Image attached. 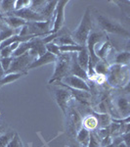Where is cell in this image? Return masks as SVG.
Instances as JSON below:
<instances>
[{
    "label": "cell",
    "mask_w": 130,
    "mask_h": 147,
    "mask_svg": "<svg viewBox=\"0 0 130 147\" xmlns=\"http://www.w3.org/2000/svg\"><path fill=\"white\" fill-rule=\"evenodd\" d=\"M4 132H5V125H0V136H1L2 134H4Z\"/></svg>",
    "instance_id": "cell-36"
},
{
    "label": "cell",
    "mask_w": 130,
    "mask_h": 147,
    "mask_svg": "<svg viewBox=\"0 0 130 147\" xmlns=\"http://www.w3.org/2000/svg\"><path fill=\"white\" fill-rule=\"evenodd\" d=\"M68 147H81V146L78 145V144H76V143H72V144H70V146Z\"/></svg>",
    "instance_id": "cell-38"
},
{
    "label": "cell",
    "mask_w": 130,
    "mask_h": 147,
    "mask_svg": "<svg viewBox=\"0 0 130 147\" xmlns=\"http://www.w3.org/2000/svg\"><path fill=\"white\" fill-rule=\"evenodd\" d=\"M109 68H110V65H109L108 62L106 61H98L96 63V65L94 66V73L96 75H101V76H105L107 75L108 71H109Z\"/></svg>",
    "instance_id": "cell-23"
},
{
    "label": "cell",
    "mask_w": 130,
    "mask_h": 147,
    "mask_svg": "<svg viewBox=\"0 0 130 147\" xmlns=\"http://www.w3.org/2000/svg\"><path fill=\"white\" fill-rule=\"evenodd\" d=\"M52 84H62L65 86H68L70 88L72 89H76V90H82V91H87L90 92V85L88 84V82H85L84 80H81L77 77L74 76L68 75L67 77H65L61 82H54Z\"/></svg>",
    "instance_id": "cell-8"
},
{
    "label": "cell",
    "mask_w": 130,
    "mask_h": 147,
    "mask_svg": "<svg viewBox=\"0 0 130 147\" xmlns=\"http://www.w3.org/2000/svg\"><path fill=\"white\" fill-rule=\"evenodd\" d=\"M115 106L117 112V117H120L122 119L129 117L130 114V105H129V99L126 94H121L119 95L115 100Z\"/></svg>",
    "instance_id": "cell-10"
},
{
    "label": "cell",
    "mask_w": 130,
    "mask_h": 147,
    "mask_svg": "<svg viewBox=\"0 0 130 147\" xmlns=\"http://www.w3.org/2000/svg\"><path fill=\"white\" fill-rule=\"evenodd\" d=\"M115 145L113 144V142H112V143L110 144V145H108V146H105V147H115Z\"/></svg>",
    "instance_id": "cell-39"
},
{
    "label": "cell",
    "mask_w": 130,
    "mask_h": 147,
    "mask_svg": "<svg viewBox=\"0 0 130 147\" xmlns=\"http://www.w3.org/2000/svg\"><path fill=\"white\" fill-rule=\"evenodd\" d=\"M53 96L56 103L58 104V106L61 108L63 113L66 115L70 101L74 99V96H72L70 90L68 87L63 86V85H54Z\"/></svg>",
    "instance_id": "cell-5"
},
{
    "label": "cell",
    "mask_w": 130,
    "mask_h": 147,
    "mask_svg": "<svg viewBox=\"0 0 130 147\" xmlns=\"http://www.w3.org/2000/svg\"><path fill=\"white\" fill-rule=\"evenodd\" d=\"M14 11H15V1L14 0L0 1V14L2 15V17H6Z\"/></svg>",
    "instance_id": "cell-20"
},
{
    "label": "cell",
    "mask_w": 130,
    "mask_h": 147,
    "mask_svg": "<svg viewBox=\"0 0 130 147\" xmlns=\"http://www.w3.org/2000/svg\"><path fill=\"white\" fill-rule=\"evenodd\" d=\"M60 47L61 53H77L81 50L82 46L80 45H64V46H59Z\"/></svg>",
    "instance_id": "cell-26"
},
{
    "label": "cell",
    "mask_w": 130,
    "mask_h": 147,
    "mask_svg": "<svg viewBox=\"0 0 130 147\" xmlns=\"http://www.w3.org/2000/svg\"><path fill=\"white\" fill-rule=\"evenodd\" d=\"M113 142V137L112 136H108L106 137H104L100 140V147H105V146H108L110 145L111 143Z\"/></svg>",
    "instance_id": "cell-34"
},
{
    "label": "cell",
    "mask_w": 130,
    "mask_h": 147,
    "mask_svg": "<svg viewBox=\"0 0 130 147\" xmlns=\"http://www.w3.org/2000/svg\"><path fill=\"white\" fill-rule=\"evenodd\" d=\"M4 75H5V73H4V71L2 70V67H1V65H0V80L3 78Z\"/></svg>",
    "instance_id": "cell-37"
},
{
    "label": "cell",
    "mask_w": 130,
    "mask_h": 147,
    "mask_svg": "<svg viewBox=\"0 0 130 147\" xmlns=\"http://www.w3.org/2000/svg\"><path fill=\"white\" fill-rule=\"evenodd\" d=\"M72 55V53H61L59 56H57L55 61V69H54V73L49 80V84L61 82L64 78L70 75Z\"/></svg>",
    "instance_id": "cell-4"
},
{
    "label": "cell",
    "mask_w": 130,
    "mask_h": 147,
    "mask_svg": "<svg viewBox=\"0 0 130 147\" xmlns=\"http://www.w3.org/2000/svg\"><path fill=\"white\" fill-rule=\"evenodd\" d=\"M113 65L119 66H128L130 61V53L129 51H120L115 52L113 56Z\"/></svg>",
    "instance_id": "cell-15"
},
{
    "label": "cell",
    "mask_w": 130,
    "mask_h": 147,
    "mask_svg": "<svg viewBox=\"0 0 130 147\" xmlns=\"http://www.w3.org/2000/svg\"><path fill=\"white\" fill-rule=\"evenodd\" d=\"M94 116L97 118L98 121V127L99 129H104V127H108L109 125L112 124V118L109 114H99L95 113Z\"/></svg>",
    "instance_id": "cell-22"
},
{
    "label": "cell",
    "mask_w": 130,
    "mask_h": 147,
    "mask_svg": "<svg viewBox=\"0 0 130 147\" xmlns=\"http://www.w3.org/2000/svg\"><path fill=\"white\" fill-rule=\"evenodd\" d=\"M115 147H128V144H126L125 142H120L119 144H117V145H115Z\"/></svg>",
    "instance_id": "cell-35"
},
{
    "label": "cell",
    "mask_w": 130,
    "mask_h": 147,
    "mask_svg": "<svg viewBox=\"0 0 130 147\" xmlns=\"http://www.w3.org/2000/svg\"><path fill=\"white\" fill-rule=\"evenodd\" d=\"M2 20L4 21V23H5L8 27L17 30V32L23 26H25V24H27L25 21H23V19H21L19 17H16V16H6V17L2 18Z\"/></svg>",
    "instance_id": "cell-13"
},
{
    "label": "cell",
    "mask_w": 130,
    "mask_h": 147,
    "mask_svg": "<svg viewBox=\"0 0 130 147\" xmlns=\"http://www.w3.org/2000/svg\"><path fill=\"white\" fill-rule=\"evenodd\" d=\"M94 16L96 18L99 28L105 34L109 32V34H119L125 37H129V32L117 21L113 20V19L108 17V16L103 15V14H101L100 12L96 10H94Z\"/></svg>",
    "instance_id": "cell-2"
},
{
    "label": "cell",
    "mask_w": 130,
    "mask_h": 147,
    "mask_svg": "<svg viewBox=\"0 0 130 147\" xmlns=\"http://www.w3.org/2000/svg\"><path fill=\"white\" fill-rule=\"evenodd\" d=\"M68 0H61L57 2L56 9L54 12V16L52 19V34L57 32L63 28L64 23H65V8L68 4Z\"/></svg>",
    "instance_id": "cell-7"
},
{
    "label": "cell",
    "mask_w": 130,
    "mask_h": 147,
    "mask_svg": "<svg viewBox=\"0 0 130 147\" xmlns=\"http://www.w3.org/2000/svg\"><path fill=\"white\" fill-rule=\"evenodd\" d=\"M93 28V18H92V12L90 8L85 10L83 16L81 18L79 25L75 28L74 32H72V37L74 41L77 45L84 46L86 45V41L89 34Z\"/></svg>",
    "instance_id": "cell-1"
},
{
    "label": "cell",
    "mask_w": 130,
    "mask_h": 147,
    "mask_svg": "<svg viewBox=\"0 0 130 147\" xmlns=\"http://www.w3.org/2000/svg\"><path fill=\"white\" fill-rule=\"evenodd\" d=\"M52 42H54V43L56 44V45L58 46H64V45H75V42L74 41V39H72V34H70V32L68 30V28L66 30V32H64L60 35V36H58L56 39H54Z\"/></svg>",
    "instance_id": "cell-16"
},
{
    "label": "cell",
    "mask_w": 130,
    "mask_h": 147,
    "mask_svg": "<svg viewBox=\"0 0 130 147\" xmlns=\"http://www.w3.org/2000/svg\"><path fill=\"white\" fill-rule=\"evenodd\" d=\"M23 76H27L25 74H22V73H9V74H5L3 76L1 80H0V87L3 86V85L12 84V82H16L19 79H21Z\"/></svg>",
    "instance_id": "cell-21"
},
{
    "label": "cell",
    "mask_w": 130,
    "mask_h": 147,
    "mask_svg": "<svg viewBox=\"0 0 130 147\" xmlns=\"http://www.w3.org/2000/svg\"><path fill=\"white\" fill-rule=\"evenodd\" d=\"M106 80L113 87H122L129 84L128 66L111 65L106 75Z\"/></svg>",
    "instance_id": "cell-3"
},
{
    "label": "cell",
    "mask_w": 130,
    "mask_h": 147,
    "mask_svg": "<svg viewBox=\"0 0 130 147\" xmlns=\"http://www.w3.org/2000/svg\"><path fill=\"white\" fill-rule=\"evenodd\" d=\"M57 2L58 1H47L45 6H44V8L42 9L41 12H40V14L43 16V18L45 19L46 21L52 20V19H53Z\"/></svg>",
    "instance_id": "cell-17"
},
{
    "label": "cell",
    "mask_w": 130,
    "mask_h": 147,
    "mask_svg": "<svg viewBox=\"0 0 130 147\" xmlns=\"http://www.w3.org/2000/svg\"><path fill=\"white\" fill-rule=\"evenodd\" d=\"M30 47H31V42L29 41H25V42H22V43L19 44L18 48L16 49L15 51L13 52V54H12V57H19L21 55H23V54L27 53L30 50Z\"/></svg>",
    "instance_id": "cell-24"
},
{
    "label": "cell",
    "mask_w": 130,
    "mask_h": 147,
    "mask_svg": "<svg viewBox=\"0 0 130 147\" xmlns=\"http://www.w3.org/2000/svg\"><path fill=\"white\" fill-rule=\"evenodd\" d=\"M76 53H72V63H70V75L77 77L81 80H84L85 82H88V75H87L86 71H84L80 66L78 65V63L76 62Z\"/></svg>",
    "instance_id": "cell-11"
},
{
    "label": "cell",
    "mask_w": 130,
    "mask_h": 147,
    "mask_svg": "<svg viewBox=\"0 0 130 147\" xmlns=\"http://www.w3.org/2000/svg\"><path fill=\"white\" fill-rule=\"evenodd\" d=\"M87 147H100V139L97 136L96 132L90 131V136H89V141Z\"/></svg>",
    "instance_id": "cell-30"
},
{
    "label": "cell",
    "mask_w": 130,
    "mask_h": 147,
    "mask_svg": "<svg viewBox=\"0 0 130 147\" xmlns=\"http://www.w3.org/2000/svg\"><path fill=\"white\" fill-rule=\"evenodd\" d=\"M12 61H13V57H5V58H0V65L2 67V70L4 73H7L8 70L11 67Z\"/></svg>",
    "instance_id": "cell-31"
},
{
    "label": "cell",
    "mask_w": 130,
    "mask_h": 147,
    "mask_svg": "<svg viewBox=\"0 0 130 147\" xmlns=\"http://www.w3.org/2000/svg\"><path fill=\"white\" fill-rule=\"evenodd\" d=\"M75 58H76V62L78 63V65L84 71H86L87 73V69H88V64H89V53L86 48V45L82 46L81 50L76 53Z\"/></svg>",
    "instance_id": "cell-14"
},
{
    "label": "cell",
    "mask_w": 130,
    "mask_h": 147,
    "mask_svg": "<svg viewBox=\"0 0 130 147\" xmlns=\"http://www.w3.org/2000/svg\"><path fill=\"white\" fill-rule=\"evenodd\" d=\"M14 134H15V131H13V130L2 134L0 136V147H6L7 144L9 143V141L11 140V138L14 136Z\"/></svg>",
    "instance_id": "cell-25"
},
{
    "label": "cell",
    "mask_w": 130,
    "mask_h": 147,
    "mask_svg": "<svg viewBox=\"0 0 130 147\" xmlns=\"http://www.w3.org/2000/svg\"><path fill=\"white\" fill-rule=\"evenodd\" d=\"M81 125L89 131H94L98 127V121L94 115H88L83 118Z\"/></svg>",
    "instance_id": "cell-19"
},
{
    "label": "cell",
    "mask_w": 130,
    "mask_h": 147,
    "mask_svg": "<svg viewBox=\"0 0 130 147\" xmlns=\"http://www.w3.org/2000/svg\"><path fill=\"white\" fill-rule=\"evenodd\" d=\"M45 47H46V51L47 52L53 54V55H55L56 57L59 56L61 54L60 47H59L58 45H56L54 42H49V43L45 44Z\"/></svg>",
    "instance_id": "cell-29"
},
{
    "label": "cell",
    "mask_w": 130,
    "mask_h": 147,
    "mask_svg": "<svg viewBox=\"0 0 130 147\" xmlns=\"http://www.w3.org/2000/svg\"><path fill=\"white\" fill-rule=\"evenodd\" d=\"M34 59H36V58H35L34 55H31L29 51L19 57H14L13 61H12V64H11V67L6 74L22 73V74L27 75L28 68H29L30 64L34 62Z\"/></svg>",
    "instance_id": "cell-6"
},
{
    "label": "cell",
    "mask_w": 130,
    "mask_h": 147,
    "mask_svg": "<svg viewBox=\"0 0 130 147\" xmlns=\"http://www.w3.org/2000/svg\"><path fill=\"white\" fill-rule=\"evenodd\" d=\"M56 58H57V57L55 55H53V54H51V53H49V52L46 51V53H44L42 56L37 57L36 59H34V62L30 64L28 70H30V69H36V68L42 67V66L48 65V64H51V63H55Z\"/></svg>",
    "instance_id": "cell-12"
},
{
    "label": "cell",
    "mask_w": 130,
    "mask_h": 147,
    "mask_svg": "<svg viewBox=\"0 0 130 147\" xmlns=\"http://www.w3.org/2000/svg\"><path fill=\"white\" fill-rule=\"evenodd\" d=\"M76 140L80 144L81 147H87L89 141V136H90V131L88 129H84L83 127H81L77 130L76 134Z\"/></svg>",
    "instance_id": "cell-18"
},
{
    "label": "cell",
    "mask_w": 130,
    "mask_h": 147,
    "mask_svg": "<svg viewBox=\"0 0 130 147\" xmlns=\"http://www.w3.org/2000/svg\"><path fill=\"white\" fill-rule=\"evenodd\" d=\"M13 51L11 50L10 46L4 47L0 50V58H5V57H12Z\"/></svg>",
    "instance_id": "cell-33"
},
{
    "label": "cell",
    "mask_w": 130,
    "mask_h": 147,
    "mask_svg": "<svg viewBox=\"0 0 130 147\" xmlns=\"http://www.w3.org/2000/svg\"><path fill=\"white\" fill-rule=\"evenodd\" d=\"M8 16H16V17L23 19V20L25 21L27 23L43 22V21H46L41 14L32 11L30 8H25L19 11H14V12H12L11 14H9Z\"/></svg>",
    "instance_id": "cell-9"
},
{
    "label": "cell",
    "mask_w": 130,
    "mask_h": 147,
    "mask_svg": "<svg viewBox=\"0 0 130 147\" xmlns=\"http://www.w3.org/2000/svg\"><path fill=\"white\" fill-rule=\"evenodd\" d=\"M46 2L47 1H40V0H36V1H35V0H34V1H32V0H31V2H30L29 8L31 9L32 11L37 12V13L40 14V12L42 11V9H43L44 6H45Z\"/></svg>",
    "instance_id": "cell-27"
},
{
    "label": "cell",
    "mask_w": 130,
    "mask_h": 147,
    "mask_svg": "<svg viewBox=\"0 0 130 147\" xmlns=\"http://www.w3.org/2000/svg\"><path fill=\"white\" fill-rule=\"evenodd\" d=\"M6 147H23V141L18 132H15L14 136L11 138V140L9 141V143L7 144Z\"/></svg>",
    "instance_id": "cell-28"
},
{
    "label": "cell",
    "mask_w": 130,
    "mask_h": 147,
    "mask_svg": "<svg viewBox=\"0 0 130 147\" xmlns=\"http://www.w3.org/2000/svg\"><path fill=\"white\" fill-rule=\"evenodd\" d=\"M31 0H15V11L29 8Z\"/></svg>",
    "instance_id": "cell-32"
}]
</instances>
